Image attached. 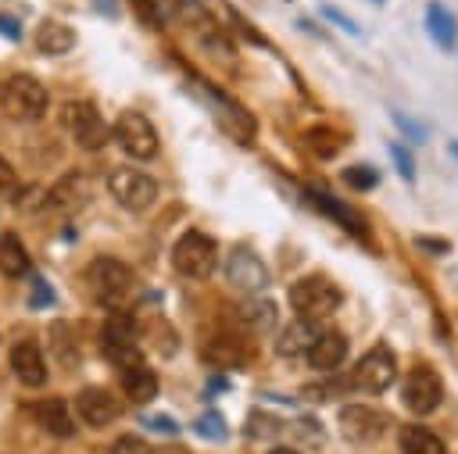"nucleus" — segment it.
Instances as JSON below:
<instances>
[{"mask_svg":"<svg viewBox=\"0 0 458 454\" xmlns=\"http://www.w3.org/2000/svg\"><path fill=\"white\" fill-rule=\"evenodd\" d=\"M86 286H89V293H93V300L97 304H104V307H122V300L132 293V286H136V272L125 265V261H118V257H93L89 261V268H86Z\"/></svg>","mask_w":458,"mask_h":454,"instance_id":"1","label":"nucleus"},{"mask_svg":"<svg viewBox=\"0 0 458 454\" xmlns=\"http://www.w3.org/2000/svg\"><path fill=\"white\" fill-rule=\"evenodd\" d=\"M340 304H344V293L326 275H304L290 286V307L297 311V318L318 322V318H329Z\"/></svg>","mask_w":458,"mask_h":454,"instance_id":"2","label":"nucleus"},{"mask_svg":"<svg viewBox=\"0 0 458 454\" xmlns=\"http://www.w3.org/2000/svg\"><path fill=\"white\" fill-rule=\"evenodd\" d=\"M47 104H50V93L39 79L32 75H11L4 86H0V111L7 118H18V122H36L47 114Z\"/></svg>","mask_w":458,"mask_h":454,"instance_id":"3","label":"nucleus"},{"mask_svg":"<svg viewBox=\"0 0 458 454\" xmlns=\"http://www.w3.org/2000/svg\"><path fill=\"white\" fill-rule=\"evenodd\" d=\"M172 265H175V272H182L190 279H208L215 272V265H218L215 236H208L200 229H186L172 247Z\"/></svg>","mask_w":458,"mask_h":454,"instance_id":"4","label":"nucleus"},{"mask_svg":"<svg viewBox=\"0 0 458 454\" xmlns=\"http://www.w3.org/2000/svg\"><path fill=\"white\" fill-rule=\"evenodd\" d=\"M107 193L114 197V204H122L125 211H147V207H154V200H157V179L154 175H147V172H140V168H114L111 175H107Z\"/></svg>","mask_w":458,"mask_h":454,"instance_id":"5","label":"nucleus"},{"mask_svg":"<svg viewBox=\"0 0 458 454\" xmlns=\"http://www.w3.org/2000/svg\"><path fill=\"white\" fill-rule=\"evenodd\" d=\"M111 136L136 161H150L161 150V139H157L154 122L147 114H140V111H122L118 122H114V129H111Z\"/></svg>","mask_w":458,"mask_h":454,"instance_id":"6","label":"nucleus"},{"mask_svg":"<svg viewBox=\"0 0 458 454\" xmlns=\"http://www.w3.org/2000/svg\"><path fill=\"white\" fill-rule=\"evenodd\" d=\"M394 379H397V357H394V350L386 343L369 347L358 357V365L351 368V386H358L365 393H383Z\"/></svg>","mask_w":458,"mask_h":454,"instance_id":"7","label":"nucleus"},{"mask_svg":"<svg viewBox=\"0 0 458 454\" xmlns=\"http://www.w3.org/2000/svg\"><path fill=\"white\" fill-rule=\"evenodd\" d=\"M401 400L411 415H429L440 408L444 400V379L440 372H433L429 365H415L408 375H404V386H401Z\"/></svg>","mask_w":458,"mask_h":454,"instance_id":"8","label":"nucleus"},{"mask_svg":"<svg viewBox=\"0 0 458 454\" xmlns=\"http://www.w3.org/2000/svg\"><path fill=\"white\" fill-rule=\"evenodd\" d=\"M100 347H104V354H107L118 368H125V365L140 361L136 322H132V315H129V311H111V318H107V322H104V329H100Z\"/></svg>","mask_w":458,"mask_h":454,"instance_id":"9","label":"nucleus"},{"mask_svg":"<svg viewBox=\"0 0 458 454\" xmlns=\"http://www.w3.org/2000/svg\"><path fill=\"white\" fill-rule=\"evenodd\" d=\"M61 118H64V129L72 132V139H75L82 150H100V147L111 139V129H107V122L100 118V111H97L93 104L75 100V104L64 107Z\"/></svg>","mask_w":458,"mask_h":454,"instance_id":"10","label":"nucleus"},{"mask_svg":"<svg viewBox=\"0 0 458 454\" xmlns=\"http://www.w3.org/2000/svg\"><path fill=\"white\" fill-rule=\"evenodd\" d=\"M225 279H229L233 290L261 293V290L268 286V268H265V261H261L258 254H250V250L240 247V250H233L229 261H225Z\"/></svg>","mask_w":458,"mask_h":454,"instance_id":"11","label":"nucleus"},{"mask_svg":"<svg viewBox=\"0 0 458 454\" xmlns=\"http://www.w3.org/2000/svg\"><path fill=\"white\" fill-rule=\"evenodd\" d=\"M75 411H79V418L89 425V429H104V425H111L114 418H118V397L111 393V390H104V386H86V390H79V397H75Z\"/></svg>","mask_w":458,"mask_h":454,"instance_id":"12","label":"nucleus"},{"mask_svg":"<svg viewBox=\"0 0 458 454\" xmlns=\"http://www.w3.org/2000/svg\"><path fill=\"white\" fill-rule=\"evenodd\" d=\"M386 429V415H379L376 408H365V404H347L340 408V433L354 443H369L376 436H383Z\"/></svg>","mask_w":458,"mask_h":454,"instance_id":"13","label":"nucleus"},{"mask_svg":"<svg viewBox=\"0 0 458 454\" xmlns=\"http://www.w3.org/2000/svg\"><path fill=\"white\" fill-rule=\"evenodd\" d=\"M11 368H14L18 383L29 386V390L47 383V361H43L39 343H32V340H21V343L11 347Z\"/></svg>","mask_w":458,"mask_h":454,"instance_id":"14","label":"nucleus"},{"mask_svg":"<svg viewBox=\"0 0 458 454\" xmlns=\"http://www.w3.org/2000/svg\"><path fill=\"white\" fill-rule=\"evenodd\" d=\"M32 418H36V425L43 429V433H50V436H72L75 433V422H72V411H68V404L61 400V397H43V400H36L32 408Z\"/></svg>","mask_w":458,"mask_h":454,"instance_id":"15","label":"nucleus"},{"mask_svg":"<svg viewBox=\"0 0 458 454\" xmlns=\"http://www.w3.org/2000/svg\"><path fill=\"white\" fill-rule=\"evenodd\" d=\"M311 197V204L322 211V214H329V218H336V225L340 229H347L351 236H358V240H365V218L351 207V204H344V200H336L333 193H326V189H311L308 193Z\"/></svg>","mask_w":458,"mask_h":454,"instance_id":"16","label":"nucleus"},{"mask_svg":"<svg viewBox=\"0 0 458 454\" xmlns=\"http://www.w3.org/2000/svg\"><path fill=\"white\" fill-rule=\"evenodd\" d=\"M344 357H347V336L344 332H322L308 350V365L315 372H336L344 365Z\"/></svg>","mask_w":458,"mask_h":454,"instance_id":"17","label":"nucleus"},{"mask_svg":"<svg viewBox=\"0 0 458 454\" xmlns=\"http://www.w3.org/2000/svg\"><path fill=\"white\" fill-rule=\"evenodd\" d=\"M157 386H161V383H157L154 368L143 365V357L122 368V390H125L129 400H136V404H150V400L157 397Z\"/></svg>","mask_w":458,"mask_h":454,"instance_id":"18","label":"nucleus"},{"mask_svg":"<svg viewBox=\"0 0 458 454\" xmlns=\"http://www.w3.org/2000/svg\"><path fill=\"white\" fill-rule=\"evenodd\" d=\"M318 336H322L318 322H308V318H293V322L283 329V336H279L276 350H279L283 357H297V354H308V350H311V343H315Z\"/></svg>","mask_w":458,"mask_h":454,"instance_id":"19","label":"nucleus"},{"mask_svg":"<svg viewBox=\"0 0 458 454\" xmlns=\"http://www.w3.org/2000/svg\"><path fill=\"white\" fill-rule=\"evenodd\" d=\"M208 100L218 107L215 114H218V122H222V125L233 132V139L247 143V139L254 136V118H250V114H247L240 104H233V100H225L222 93H211V89H208Z\"/></svg>","mask_w":458,"mask_h":454,"instance_id":"20","label":"nucleus"},{"mask_svg":"<svg viewBox=\"0 0 458 454\" xmlns=\"http://www.w3.org/2000/svg\"><path fill=\"white\" fill-rule=\"evenodd\" d=\"M75 29L68 25V21H57V18H47V21H39V29H36V46L43 50V54H50V57H57V54H68L72 46H75Z\"/></svg>","mask_w":458,"mask_h":454,"instance_id":"21","label":"nucleus"},{"mask_svg":"<svg viewBox=\"0 0 458 454\" xmlns=\"http://www.w3.org/2000/svg\"><path fill=\"white\" fill-rule=\"evenodd\" d=\"M426 32L440 50H451L458 39V18L444 4H426Z\"/></svg>","mask_w":458,"mask_h":454,"instance_id":"22","label":"nucleus"},{"mask_svg":"<svg viewBox=\"0 0 458 454\" xmlns=\"http://www.w3.org/2000/svg\"><path fill=\"white\" fill-rule=\"evenodd\" d=\"M240 322H243L250 332H268V329L276 325V304H272L268 297L254 293V297H247V300L240 304Z\"/></svg>","mask_w":458,"mask_h":454,"instance_id":"23","label":"nucleus"},{"mask_svg":"<svg viewBox=\"0 0 458 454\" xmlns=\"http://www.w3.org/2000/svg\"><path fill=\"white\" fill-rule=\"evenodd\" d=\"M401 454H447L444 440L426 425H404L401 429Z\"/></svg>","mask_w":458,"mask_h":454,"instance_id":"24","label":"nucleus"},{"mask_svg":"<svg viewBox=\"0 0 458 454\" xmlns=\"http://www.w3.org/2000/svg\"><path fill=\"white\" fill-rule=\"evenodd\" d=\"M304 143H308V150H311L318 161H329V157H336V154L344 150L347 136L336 132V129H329V125H315V129L304 132Z\"/></svg>","mask_w":458,"mask_h":454,"instance_id":"25","label":"nucleus"},{"mask_svg":"<svg viewBox=\"0 0 458 454\" xmlns=\"http://www.w3.org/2000/svg\"><path fill=\"white\" fill-rule=\"evenodd\" d=\"M0 272L18 279L29 272V254H25V243L14 236V232H4L0 236Z\"/></svg>","mask_w":458,"mask_h":454,"instance_id":"26","label":"nucleus"},{"mask_svg":"<svg viewBox=\"0 0 458 454\" xmlns=\"http://www.w3.org/2000/svg\"><path fill=\"white\" fill-rule=\"evenodd\" d=\"M204 357L211 361V365H218V368H229V365H240V347L229 340V336H215L208 347H204Z\"/></svg>","mask_w":458,"mask_h":454,"instance_id":"27","label":"nucleus"},{"mask_svg":"<svg viewBox=\"0 0 458 454\" xmlns=\"http://www.w3.org/2000/svg\"><path fill=\"white\" fill-rule=\"evenodd\" d=\"M344 182H347L351 189L365 193V189H376V186H379V172H376L372 164H351V168H344Z\"/></svg>","mask_w":458,"mask_h":454,"instance_id":"28","label":"nucleus"},{"mask_svg":"<svg viewBox=\"0 0 458 454\" xmlns=\"http://www.w3.org/2000/svg\"><path fill=\"white\" fill-rule=\"evenodd\" d=\"M197 433H200L204 440H215V443H222V440L229 436V429H225V418H222L218 411H204V415L197 418Z\"/></svg>","mask_w":458,"mask_h":454,"instance_id":"29","label":"nucleus"},{"mask_svg":"<svg viewBox=\"0 0 458 454\" xmlns=\"http://www.w3.org/2000/svg\"><path fill=\"white\" fill-rule=\"evenodd\" d=\"M386 150H390V161H394L397 175H401L404 182H415V157H411V150L401 147V143H390Z\"/></svg>","mask_w":458,"mask_h":454,"instance_id":"30","label":"nucleus"},{"mask_svg":"<svg viewBox=\"0 0 458 454\" xmlns=\"http://www.w3.org/2000/svg\"><path fill=\"white\" fill-rule=\"evenodd\" d=\"M111 454H154V450H150V443H147V440H140V436L125 433V436H118V440L111 443Z\"/></svg>","mask_w":458,"mask_h":454,"instance_id":"31","label":"nucleus"},{"mask_svg":"<svg viewBox=\"0 0 458 454\" xmlns=\"http://www.w3.org/2000/svg\"><path fill=\"white\" fill-rule=\"evenodd\" d=\"M322 14H326V18H329L336 29H344L347 36H361V29L354 25V18H351V14H344L340 7H333V4H322Z\"/></svg>","mask_w":458,"mask_h":454,"instance_id":"32","label":"nucleus"},{"mask_svg":"<svg viewBox=\"0 0 458 454\" xmlns=\"http://www.w3.org/2000/svg\"><path fill=\"white\" fill-rule=\"evenodd\" d=\"M415 247H419L422 254H433V257L451 254V240H444V236H415Z\"/></svg>","mask_w":458,"mask_h":454,"instance_id":"33","label":"nucleus"},{"mask_svg":"<svg viewBox=\"0 0 458 454\" xmlns=\"http://www.w3.org/2000/svg\"><path fill=\"white\" fill-rule=\"evenodd\" d=\"M390 118H394V125H397L401 132H408V136H411V143H422V139H426V129H422L419 122H411L408 114H401V111H394Z\"/></svg>","mask_w":458,"mask_h":454,"instance_id":"34","label":"nucleus"},{"mask_svg":"<svg viewBox=\"0 0 458 454\" xmlns=\"http://www.w3.org/2000/svg\"><path fill=\"white\" fill-rule=\"evenodd\" d=\"M18 193V175H14V168L0 157V197H14Z\"/></svg>","mask_w":458,"mask_h":454,"instance_id":"35","label":"nucleus"},{"mask_svg":"<svg viewBox=\"0 0 458 454\" xmlns=\"http://www.w3.org/2000/svg\"><path fill=\"white\" fill-rule=\"evenodd\" d=\"M143 425H150V429H157V433H165V436H172V433H179V425H175L172 418H165V415H154V418H147Z\"/></svg>","mask_w":458,"mask_h":454,"instance_id":"36","label":"nucleus"},{"mask_svg":"<svg viewBox=\"0 0 458 454\" xmlns=\"http://www.w3.org/2000/svg\"><path fill=\"white\" fill-rule=\"evenodd\" d=\"M32 286H36V293L29 297V300H32V307H43V304H50V300H54V293L47 290V282H43V279H36Z\"/></svg>","mask_w":458,"mask_h":454,"instance_id":"37","label":"nucleus"},{"mask_svg":"<svg viewBox=\"0 0 458 454\" xmlns=\"http://www.w3.org/2000/svg\"><path fill=\"white\" fill-rule=\"evenodd\" d=\"M97 7H100L104 14H114V0H97Z\"/></svg>","mask_w":458,"mask_h":454,"instance_id":"38","label":"nucleus"},{"mask_svg":"<svg viewBox=\"0 0 458 454\" xmlns=\"http://www.w3.org/2000/svg\"><path fill=\"white\" fill-rule=\"evenodd\" d=\"M447 154H451V157L458 161V139H451V143H447Z\"/></svg>","mask_w":458,"mask_h":454,"instance_id":"39","label":"nucleus"},{"mask_svg":"<svg viewBox=\"0 0 458 454\" xmlns=\"http://www.w3.org/2000/svg\"><path fill=\"white\" fill-rule=\"evenodd\" d=\"M268 454H297V450H293V447H272Z\"/></svg>","mask_w":458,"mask_h":454,"instance_id":"40","label":"nucleus"},{"mask_svg":"<svg viewBox=\"0 0 458 454\" xmlns=\"http://www.w3.org/2000/svg\"><path fill=\"white\" fill-rule=\"evenodd\" d=\"M372 4H386V0H372Z\"/></svg>","mask_w":458,"mask_h":454,"instance_id":"41","label":"nucleus"}]
</instances>
